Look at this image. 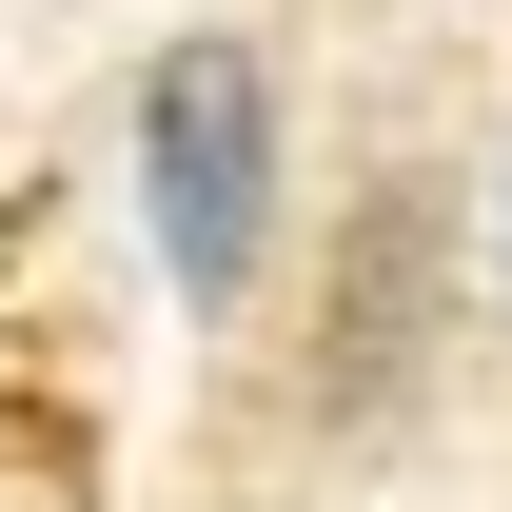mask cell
Segmentation results:
<instances>
[{
    "label": "cell",
    "mask_w": 512,
    "mask_h": 512,
    "mask_svg": "<svg viewBox=\"0 0 512 512\" xmlns=\"http://www.w3.org/2000/svg\"><path fill=\"white\" fill-rule=\"evenodd\" d=\"M138 217H158V276L197 316L256 296V256H276V79H256V40H178L138 79Z\"/></svg>",
    "instance_id": "obj_1"
},
{
    "label": "cell",
    "mask_w": 512,
    "mask_h": 512,
    "mask_svg": "<svg viewBox=\"0 0 512 512\" xmlns=\"http://www.w3.org/2000/svg\"><path fill=\"white\" fill-rule=\"evenodd\" d=\"M493 276H512V197H493Z\"/></svg>",
    "instance_id": "obj_3"
},
{
    "label": "cell",
    "mask_w": 512,
    "mask_h": 512,
    "mask_svg": "<svg viewBox=\"0 0 512 512\" xmlns=\"http://www.w3.org/2000/svg\"><path fill=\"white\" fill-rule=\"evenodd\" d=\"M335 335H355V355H335V394H375L394 355H414V197H375V217H355V256H335Z\"/></svg>",
    "instance_id": "obj_2"
}]
</instances>
